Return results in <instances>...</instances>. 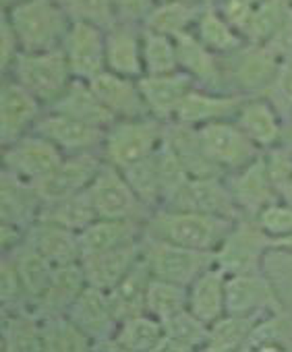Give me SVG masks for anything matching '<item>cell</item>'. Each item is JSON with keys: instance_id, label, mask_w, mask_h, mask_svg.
Listing matches in <instances>:
<instances>
[{"instance_id": "680465c9", "label": "cell", "mask_w": 292, "mask_h": 352, "mask_svg": "<svg viewBox=\"0 0 292 352\" xmlns=\"http://www.w3.org/2000/svg\"><path fill=\"white\" fill-rule=\"evenodd\" d=\"M160 3H162V0H160Z\"/></svg>"}, {"instance_id": "7a4b0ae2", "label": "cell", "mask_w": 292, "mask_h": 352, "mask_svg": "<svg viewBox=\"0 0 292 352\" xmlns=\"http://www.w3.org/2000/svg\"><path fill=\"white\" fill-rule=\"evenodd\" d=\"M7 19L25 52L60 48L71 28L69 15L56 0H21L7 11Z\"/></svg>"}, {"instance_id": "cb8c5ba5", "label": "cell", "mask_w": 292, "mask_h": 352, "mask_svg": "<svg viewBox=\"0 0 292 352\" xmlns=\"http://www.w3.org/2000/svg\"><path fill=\"white\" fill-rule=\"evenodd\" d=\"M106 69L133 79H141L145 75L143 32L139 34L133 23L118 21L106 30Z\"/></svg>"}, {"instance_id": "484cf974", "label": "cell", "mask_w": 292, "mask_h": 352, "mask_svg": "<svg viewBox=\"0 0 292 352\" xmlns=\"http://www.w3.org/2000/svg\"><path fill=\"white\" fill-rule=\"evenodd\" d=\"M141 241L118 247V249L83 255L81 265H83L87 284L106 292L112 290L128 274V270L141 259Z\"/></svg>"}, {"instance_id": "9f6ffc18", "label": "cell", "mask_w": 292, "mask_h": 352, "mask_svg": "<svg viewBox=\"0 0 292 352\" xmlns=\"http://www.w3.org/2000/svg\"><path fill=\"white\" fill-rule=\"evenodd\" d=\"M271 247L292 253V234H288V236H284V239H278V241H273V243H271Z\"/></svg>"}, {"instance_id": "44dd1931", "label": "cell", "mask_w": 292, "mask_h": 352, "mask_svg": "<svg viewBox=\"0 0 292 352\" xmlns=\"http://www.w3.org/2000/svg\"><path fill=\"white\" fill-rule=\"evenodd\" d=\"M139 85L150 116L162 122H170L175 120L181 104L197 83L185 71H175L164 75H143L139 79Z\"/></svg>"}, {"instance_id": "f1b7e54d", "label": "cell", "mask_w": 292, "mask_h": 352, "mask_svg": "<svg viewBox=\"0 0 292 352\" xmlns=\"http://www.w3.org/2000/svg\"><path fill=\"white\" fill-rule=\"evenodd\" d=\"M141 239H143V222L139 220L96 218L87 228L79 232L81 257L133 245L139 243Z\"/></svg>"}, {"instance_id": "5bb4252c", "label": "cell", "mask_w": 292, "mask_h": 352, "mask_svg": "<svg viewBox=\"0 0 292 352\" xmlns=\"http://www.w3.org/2000/svg\"><path fill=\"white\" fill-rule=\"evenodd\" d=\"M60 48L75 79L91 81L106 71V30L85 21H71Z\"/></svg>"}, {"instance_id": "f907efd6", "label": "cell", "mask_w": 292, "mask_h": 352, "mask_svg": "<svg viewBox=\"0 0 292 352\" xmlns=\"http://www.w3.org/2000/svg\"><path fill=\"white\" fill-rule=\"evenodd\" d=\"M253 220L271 239V243L278 239H284L292 234V204L278 199L269 204L267 208H263Z\"/></svg>"}, {"instance_id": "836d02e7", "label": "cell", "mask_w": 292, "mask_h": 352, "mask_svg": "<svg viewBox=\"0 0 292 352\" xmlns=\"http://www.w3.org/2000/svg\"><path fill=\"white\" fill-rule=\"evenodd\" d=\"M3 255L13 257L15 267H17L19 278H21V284H23V290H25V296H27V302L36 311L38 302L42 300V296L46 294V290L50 286V280H52L56 265H52L27 241L19 249H15L13 253H3Z\"/></svg>"}, {"instance_id": "f6af8a7d", "label": "cell", "mask_w": 292, "mask_h": 352, "mask_svg": "<svg viewBox=\"0 0 292 352\" xmlns=\"http://www.w3.org/2000/svg\"><path fill=\"white\" fill-rule=\"evenodd\" d=\"M187 309V286L160 280L152 276L148 296H145V313L154 315L160 321Z\"/></svg>"}, {"instance_id": "3957f363", "label": "cell", "mask_w": 292, "mask_h": 352, "mask_svg": "<svg viewBox=\"0 0 292 352\" xmlns=\"http://www.w3.org/2000/svg\"><path fill=\"white\" fill-rule=\"evenodd\" d=\"M166 135V122L154 116L114 120L104 135L102 157L106 164L126 168L158 151Z\"/></svg>"}, {"instance_id": "681fc988", "label": "cell", "mask_w": 292, "mask_h": 352, "mask_svg": "<svg viewBox=\"0 0 292 352\" xmlns=\"http://www.w3.org/2000/svg\"><path fill=\"white\" fill-rule=\"evenodd\" d=\"M0 300H3V311L30 307L19 272L11 255H3V263H0Z\"/></svg>"}, {"instance_id": "e575fe53", "label": "cell", "mask_w": 292, "mask_h": 352, "mask_svg": "<svg viewBox=\"0 0 292 352\" xmlns=\"http://www.w3.org/2000/svg\"><path fill=\"white\" fill-rule=\"evenodd\" d=\"M162 340L164 323L145 311L122 319L114 333L118 350L124 352H158Z\"/></svg>"}, {"instance_id": "7bdbcfd3", "label": "cell", "mask_w": 292, "mask_h": 352, "mask_svg": "<svg viewBox=\"0 0 292 352\" xmlns=\"http://www.w3.org/2000/svg\"><path fill=\"white\" fill-rule=\"evenodd\" d=\"M197 38L216 54L228 56L243 46L240 32L220 13L201 11L197 17Z\"/></svg>"}, {"instance_id": "d590c367", "label": "cell", "mask_w": 292, "mask_h": 352, "mask_svg": "<svg viewBox=\"0 0 292 352\" xmlns=\"http://www.w3.org/2000/svg\"><path fill=\"white\" fill-rule=\"evenodd\" d=\"M150 282H152V272L141 257L128 270V274L112 290H108L118 321L145 311V296H148Z\"/></svg>"}, {"instance_id": "f546056e", "label": "cell", "mask_w": 292, "mask_h": 352, "mask_svg": "<svg viewBox=\"0 0 292 352\" xmlns=\"http://www.w3.org/2000/svg\"><path fill=\"white\" fill-rule=\"evenodd\" d=\"M46 110L69 114L73 118H79L100 129H108L114 122L112 114L106 110V106L100 102V98L91 89L89 81H83V79H73L67 91Z\"/></svg>"}, {"instance_id": "c3c4849f", "label": "cell", "mask_w": 292, "mask_h": 352, "mask_svg": "<svg viewBox=\"0 0 292 352\" xmlns=\"http://www.w3.org/2000/svg\"><path fill=\"white\" fill-rule=\"evenodd\" d=\"M158 168H160V179H162V193H164L162 206H166L191 179L189 170L185 168V164L181 162L172 145L166 141V137L162 145L158 147Z\"/></svg>"}, {"instance_id": "30bf717a", "label": "cell", "mask_w": 292, "mask_h": 352, "mask_svg": "<svg viewBox=\"0 0 292 352\" xmlns=\"http://www.w3.org/2000/svg\"><path fill=\"white\" fill-rule=\"evenodd\" d=\"M63 157L65 153L50 139L36 131L9 145H3V170L34 185L46 179Z\"/></svg>"}, {"instance_id": "11a10c76", "label": "cell", "mask_w": 292, "mask_h": 352, "mask_svg": "<svg viewBox=\"0 0 292 352\" xmlns=\"http://www.w3.org/2000/svg\"><path fill=\"white\" fill-rule=\"evenodd\" d=\"M282 145H286V147H290L292 149V112L286 116V126H284V143Z\"/></svg>"}, {"instance_id": "bcb514c9", "label": "cell", "mask_w": 292, "mask_h": 352, "mask_svg": "<svg viewBox=\"0 0 292 352\" xmlns=\"http://www.w3.org/2000/svg\"><path fill=\"white\" fill-rule=\"evenodd\" d=\"M288 19L286 0H261L255 5L251 21L247 25V36L255 44H263L267 38L278 36Z\"/></svg>"}, {"instance_id": "816d5d0a", "label": "cell", "mask_w": 292, "mask_h": 352, "mask_svg": "<svg viewBox=\"0 0 292 352\" xmlns=\"http://www.w3.org/2000/svg\"><path fill=\"white\" fill-rule=\"evenodd\" d=\"M265 96L276 104V108L280 112H282V104H284L286 116L292 112V60H288L284 67H280V73Z\"/></svg>"}, {"instance_id": "4fadbf2b", "label": "cell", "mask_w": 292, "mask_h": 352, "mask_svg": "<svg viewBox=\"0 0 292 352\" xmlns=\"http://www.w3.org/2000/svg\"><path fill=\"white\" fill-rule=\"evenodd\" d=\"M162 208L199 212L232 220L240 218L224 176H191L189 183Z\"/></svg>"}, {"instance_id": "7402d4cb", "label": "cell", "mask_w": 292, "mask_h": 352, "mask_svg": "<svg viewBox=\"0 0 292 352\" xmlns=\"http://www.w3.org/2000/svg\"><path fill=\"white\" fill-rule=\"evenodd\" d=\"M245 100L247 98L240 94L214 91V89H203L195 85L185 98V102L181 104L175 120L189 124V126H197V129L216 120H228L236 116Z\"/></svg>"}, {"instance_id": "db71d44e", "label": "cell", "mask_w": 292, "mask_h": 352, "mask_svg": "<svg viewBox=\"0 0 292 352\" xmlns=\"http://www.w3.org/2000/svg\"><path fill=\"white\" fill-rule=\"evenodd\" d=\"M112 5L118 21L135 23L137 19H145L152 13L156 0H112Z\"/></svg>"}, {"instance_id": "83f0119b", "label": "cell", "mask_w": 292, "mask_h": 352, "mask_svg": "<svg viewBox=\"0 0 292 352\" xmlns=\"http://www.w3.org/2000/svg\"><path fill=\"white\" fill-rule=\"evenodd\" d=\"M38 253H42L52 265H67L81 261V245L79 232L58 226L54 222L38 218L27 228L25 239Z\"/></svg>"}, {"instance_id": "74e56055", "label": "cell", "mask_w": 292, "mask_h": 352, "mask_svg": "<svg viewBox=\"0 0 292 352\" xmlns=\"http://www.w3.org/2000/svg\"><path fill=\"white\" fill-rule=\"evenodd\" d=\"M164 323V340L158 352H187V350H203L210 333V325L201 321L189 309L168 317Z\"/></svg>"}, {"instance_id": "9a60e30c", "label": "cell", "mask_w": 292, "mask_h": 352, "mask_svg": "<svg viewBox=\"0 0 292 352\" xmlns=\"http://www.w3.org/2000/svg\"><path fill=\"white\" fill-rule=\"evenodd\" d=\"M284 311L282 300L265 272L236 274L226 280V313L232 315H269Z\"/></svg>"}, {"instance_id": "8fae6325", "label": "cell", "mask_w": 292, "mask_h": 352, "mask_svg": "<svg viewBox=\"0 0 292 352\" xmlns=\"http://www.w3.org/2000/svg\"><path fill=\"white\" fill-rule=\"evenodd\" d=\"M102 164H104V157L100 151L65 155L60 164L46 176V179L36 183L42 204L60 201V199L87 191V187L96 179V174L100 172Z\"/></svg>"}, {"instance_id": "6da1fadb", "label": "cell", "mask_w": 292, "mask_h": 352, "mask_svg": "<svg viewBox=\"0 0 292 352\" xmlns=\"http://www.w3.org/2000/svg\"><path fill=\"white\" fill-rule=\"evenodd\" d=\"M232 224H234L232 218L175 210V208H158L143 222V234L168 241L181 247H189L195 251L216 253V249L220 247Z\"/></svg>"}, {"instance_id": "277c9868", "label": "cell", "mask_w": 292, "mask_h": 352, "mask_svg": "<svg viewBox=\"0 0 292 352\" xmlns=\"http://www.w3.org/2000/svg\"><path fill=\"white\" fill-rule=\"evenodd\" d=\"M9 77L32 91L46 108H50L75 79L63 48L44 52H21L13 63Z\"/></svg>"}, {"instance_id": "d6986e66", "label": "cell", "mask_w": 292, "mask_h": 352, "mask_svg": "<svg viewBox=\"0 0 292 352\" xmlns=\"http://www.w3.org/2000/svg\"><path fill=\"white\" fill-rule=\"evenodd\" d=\"M234 120L263 153L284 143L286 120L267 96L247 98Z\"/></svg>"}, {"instance_id": "7c38bea8", "label": "cell", "mask_w": 292, "mask_h": 352, "mask_svg": "<svg viewBox=\"0 0 292 352\" xmlns=\"http://www.w3.org/2000/svg\"><path fill=\"white\" fill-rule=\"evenodd\" d=\"M46 106L21 83L7 77L0 87V145H9L32 133Z\"/></svg>"}, {"instance_id": "9c48e42d", "label": "cell", "mask_w": 292, "mask_h": 352, "mask_svg": "<svg viewBox=\"0 0 292 352\" xmlns=\"http://www.w3.org/2000/svg\"><path fill=\"white\" fill-rule=\"evenodd\" d=\"M201 143L205 147V153L216 164V168L226 176L228 172H234L247 164H251L255 157H259L263 151L247 137V133L236 124L234 118L228 120H216L210 124H203L197 129Z\"/></svg>"}, {"instance_id": "d6a6232c", "label": "cell", "mask_w": 292, "mask_h": 352, "mask_svg": "<svg viewBox=\"0 0 292 352\" xmlns=\"http://www.w3.org/2000/svg\"><path fill=\"white\" fill-rule=\"evenodd\" d=\"M164 137L172 145V149L179 153L181 162L185 164L191 176H224L205 153L197 126H189V124L172 120V122H166Z\"/></svg>"}, {"instance_id": "ab89813d", "label": "cell", "mask_w": 292, "mask_h": 352, "mask_svg": "<svg viewBox=\"0 0 292 352\" xmlns=\"http://www.w3.org/2000/svg\"><path fill=\"white\" fill-rule=\"evenodd\" d=\"M122 174L128 181L131 189L137 193V197L152 212L162 208L164 193H162V179H160V168H158V151L122 168Z\"/></svg>"}, {"instance_id": "6f0895ef", "label": "cell", "mask_w": 292, "mask_h": 352, "mask_svg": "<svg viewBox=\"0 0 292 352\" xmlns=\"http://www.w3.org/2000/svg\"><path fill=\"white\" fill-rule=\"evenodd\" d=\"M19 3H21V0H3V7L9 11V9H13V7H15V5H19Z\"/></svg>"}, {"instance_id": "ac0fdd59", "label": "cell", "mask_w": 292, "mask_h": 352, "mask_svg": "<svg viewBox=\"0 0 292 352\" xmlns=\"http://www.w3.org/2000/svg\"><path fill=\"white\" fill-rule=\"evenodd\" d=\"M175 40H177L179 69L185 71L197 83V87L214 89V91H230L224 73V58L220 54L212 52L197 36L189 32L177 36Z\"/></svg>"}, {"instance_id": "60d3db41", "label": "cell", "mask_w": 292, "mask_h": 352, "mask_svg": "<svg viewBox=\"0 0 292 352\" xmlns=\"http://www.w3.org/2000/svg\"><path fill=\"white\" fill-rule=\"evenodd\" d=\"M199 11L189 3V0H162L160 5H156L152 9V13L145 17V28L177 38L185 32H189V28L193 23H197Z\"/></svg>"}, {"instance_id": "ba28073f", "label": "cell", "mask_w": 292, "mask_h": 352, "mask_svg": "<svg viewBox=\"0 0 292 352\" xmlns=\"http://www.w3.org/2000/svg\"><path fill=\"white\" fill-rule=\"evenodd\" d=\"M87 195L98 218L145 222L152 214V210L131 189L122 170L106 162L102 164L96 179L87 187Z\"/></svg>"}, {"instance_id": "5b68a950", "label": "cell", "mask_w": 292, "mask_h": 352, "mask_svg": "<svg viewBox=\"0 0 292 352\" xmlns=\"http://www.w3.org/2000/svg\"><path fill=\"white\" fill-rule=\"evenodd\" d=\"M271 239L259 228L253 218L234 220L232 228L214 253V261L228 276L263 272Z\"/></svg>"}, {"instance_id": "d4e9b609", "label": "cell", "mask_w": 292, "mask_h": 352, "mask_svg": "<svg viewBox=\"0 0 292 352\" xmlns=\"http://www.w3.org/2000/svg\"><path fill=\"white\" fill-rule=\"evenodd\" d=\"M42 210V199L34 183L3 170L0 174V222L30 228Z\"/></svg>"}, {"instance_id": "f5cc1de1", "label": "cell", "mask_w": 292, "mask_h": 352, "mask_svg": "<svg viewBox=\"0 0 292 352\" xmlns=\"http://www.w3.org/2000/svg\"><path fill=\"white\" fill-rule=\"evenodd\" d=\"M0 69L3 73H9L13 63L17 60V56L23 52L21 50V44H19V38L17 34L13 32L9 19H3V32H0Z\"/></svg>"}, {"instance_id": "ffe728a7", "label": "cell", "mask_w": 292, "mask_h": 352, "mask_svg": "<svg viewBox=\"0 0 292 352\" xmlns=\"http://www.w3.org/2000/svg\"><path fill=\"white\" fill-rule=\"evenodd\" d=\"M91 89L100 98V102L106 106V110L112 114L114 120L122 118H141L150 116L148 104H145L139 79L122 77L112 71H102L89 81Z\"/></svg>"}, {"instance_id": "603a6c76", "label": "cell", "mask_w": 292, "mask_h": 352, "mask_svg": "<svg viewBox=\"0 0 292 352\" xmlns=\"http://www.w3.org/2000/svg\"><path fill=\"white\" fill-rule=\"evenodd\" d=\"M67 315L91 338L93 344L112 338L120 323L114 313L108 292L100 290L96 286H89V284L79 294V298L71 305Z\"/></svg>"}, {"instance_id": "b9f144b4", "label": "cell", "mask_w": 292, "mask_h": 352, "mask_svg": "<svg viewBox=\"0 0 292 352\" xmlns=\"http://www.w3.org/2000/svg\"><path fill=\"white\" fill-rule=\"evenodd\" d=\"M42 220L54 222L58 226H65L69 230L81 232L83 228H87L98 216L93 212V206L89 201L87 191L77 193L73 197L60 199V201H52V204H42L40 216Z\"/></svg>"}, {"instance_id": "4316f807", "label": "cell", "mask_w": 292, "mask_h": 352, "mask_svg": "<svg viewBox=\"0 0 292 352\" xmlns=\"http://www.w3.org/2000/svg\"><path fill=\"white\" fill-rule=\"evenodd\" d=\"M226 280L228 274L214 263L187 286V309L207 325L226 315Z\"/></svg>"}, {"instance_id": "f35d334b", "label": "cell", "mask_w": 292, "mask_h": 352, "mask_svg": "<svg viewBox=\"0 0 292 352\" xmlns=\"http://www.w3.org/2000/svg\"><path fill=\"white\" fill-rule=\"evenodd\" d=\"M265 317V315H261ZM261 317L253 315H232L226 313L218 321L210 325L207 342L203 350H214V352H230V350H245L251 331L255 329L257 321Z\"/></svg>"}, {"instance_id": "4dcf8cb0", "label": "cell", "mask_w": 292, "mask_h": 352, "mask_svg": "<svg viewBox=\"0 0 292 352\" xmlns=\"http://www.w3.org/2000/svg\"><path fill=\"white\" fill-rule=\"evenodd\" d=\"M87 278L83 272L81 261L67 263V265H56L50 286L42 300L38 302L36 311L40 315H50V313H67L71 305L79 298V294L85 290Z\"/></svg>"}, {"instance_id": "7dc6e473", "label": "cell", "mask_w": 292, "mask_h": 352, "mask_svg": "<svg viewBox=\"0 0 292 352\" xmlns=\"http://www.w3.org/2000/svg\"><path fill=\"white\" fill-rule=\"evenodd\" d=\"M71 21L93 23L102 30H110L118 23L112 0H56Z\"/></svg>"}, {"instance_id": "8992f818", "label": "cell", "mask_w": 292, "mask_h": 352, "mask_svg": "<svg viewBox=\"0 0 292 352\" xmlns=\"http://www.w3.org/2000/svg\"><path fill=\"white\" fill-rule=\"evenodd\" d=\"M224 73L232 94L245 98L265 96L280 73L278 52L263 44L240 46L236 52L224 56Z\"/></svg>"}, {"instance_id": "8d00e7d4", "label": "cell", "mask_w": 292, "mask_h": 352, "mask_svg": "<svg viewBox=\"0 0 292 352\" xmlns=\"http://www.w3.org/2000/svg\"><path fill=\"white\" fill-rule=\"evenodd\" d=\"M40 321H42V350L44 352L91 350L93 346L91 338L67 313L40 315Z\"/></svg>"}, {"instance_id": "ee69618b", "label": "cell", "mask_w": 292, "mask_h": 352, "mask_svg": "<svg viewBox=\"0 0 292 352\" xmlns=\"http://www.w3.org/2000/svg\"><path fill=\"white\" fill-rule=\"evenodd\" d=\"M143 69L145 75H164L179 69L177 40L158 32L143 30Z\"/></svg>"}, {"instance_id": "e0dca14e", "label": "cell", "mask_w": 292, "mask_h": 352, "mask_svg": "<svg viewBox=\"0 0 292 352\" xmlns=\"http://www.w3.org/2000/svg\"><path fill=\"white\" fill-rule=\"evenodd\" d=\"M34 131L50 139L65 155L100 151L106 135V129L93 126L56 110H46Z\"/></svg>"}, {"instance_id": "52a82bcc", "label": "cell", "mask_w": 292, "mask_h": 352, "mask_svg": "<svg viewBox=\"0 0 292 352\" xmlns=\"http://www.w3.org/2000/svg\"><path fill=\"white\" fill-rule=\"evenodd\" d=\"M141 257L154 278L189 286L201 272L214 265V253L195 251L168 241L145 236L141 241Z\"/></svg>"}, {"instance_id": "1f68e13d", "label": "cell", "mask_w": 292, "mask_h": 352, "mask_svg": "<svg viewBox=\"0 0 292 352\" xmlns=\"http://www.w3.org/2000/svg\"><path fill=\"white\" fill-rule=\"evenodd\" d=\"M3 350L5 352H44L42 321L32 307L3 311Z\"/></svg>"}, {"instance_id": "2e32d148", "label": "cell", "mask_w": 292, "mask_h": 352, "mask_svg": "<svg viewBox=\"0 0 292 352\" xmlns=\"http://www.w3.org/2000/svg\"><path fill=\"white\" fill-rule=\"evenodd\" d=\"M224 179L240 212V218H255L263 208L278 201L263 153L251 164L228 172Z\"/></svg>"}]
</instances>
